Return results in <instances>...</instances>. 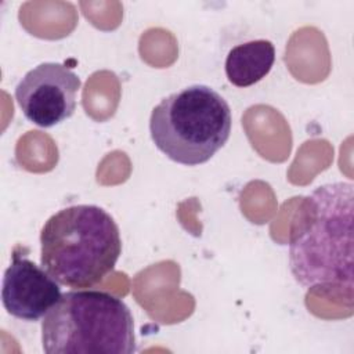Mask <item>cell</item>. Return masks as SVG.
Returning a JSON list of instances; mask_svg holds the SVG:
<instances>
[{"label":"cell","mask_w":354,"mask_h":354,"mask_svg":"<svg viewBox=\"0 0 354 354\" xmlns=\"http://www.w3.org/2000/svg\"><path fill=\"white\" fill-rule=\"evenodd\" d=\"M303 217L289 241V267L307 289L353 297L354 185L329 183L303 199Z\"/></svg>","instance_id":"cell-1"},{"label":"cell","mask_w":354,"mask_h":354,"mask_svg":"<svg viewBox=\"0 0 354 354\" xmlns=\"http://www.w3.org/2000/svg\"><path fill=\"white\" fill-rule=\"evenodd\" d=\"M120 253L116 221L95 205L61 209L40 232V266L64 286H94L115 268Z\"/></svg>","instance_id":"cell-2"},{"label":"cell","mask_w":354,"mask_h":354,"mask_svg":"<svg viewBox=\"0 0 354 354\" xmlns=\"http://www.w3.org/2000/svg\"><path fill=\"white\" fill-rule=\"evenodd\" d=\"M41 346L47 354H131L133 315L122 299L108 292L69 290L43 317Z\"/></svg>","instance_id":"cell-3"},{"label":"cell","mask_w":354,"mask_h":354,"mask_svg":"<svg viewBox=\"0 0 354 354\" xmlns=\"http://www.w3.org/2000/svg\"><path fill=\"white\" fill-rule=\"evenodd\" d=\"M228 102L212 87L192 84L163 98L151 112L155 147L184 166L207 162L230 138Z\"/></svg>","instance_id":"cell-4"},{"label":"cell","mask_w":354,"mask_h":354,"mask_svg":"<svg viewBox=\"0 0 354 354\" xmlns=\"http://www.w3.org/2000/svg\"><path fill=\"white\" fill-rule=\"evenodd\" d=\"M80 84V77L64 64L43 62L19 80L15 100L30 123L48 129L73 115Z\"/></svg>","instance_id":"cell-5"},{"label":"cell","mask_w":354,"mask_h":354,"mask_svg":"<svg viewBox=\"0 0 354 354\" xmlns=\"http://www.w3.org/2000/svg\"><path fill=\"white\" fill-rule=\"evenodd\" d=\"M12 250L11 264L4 272L1 301L6 311L22 321L35 322L43 318L61 299L58 282L32 260Z\"/></svg>","instance_id":"cell-6"},{"label":"cell","mask_w":354,"mask_h":354,"mask_svg":"<svg viewBox=\"0 0 354 354\" xmlns=\"http://www.w3.org/2000/svg\"><path fill=\"white\" fill-rule=\"evenodd\" d=\"M275 62V47L259 39L232 47L225 58V75L231 84L249 87L268 75Z\"/></svg>","instance_id":"cell-7"}]
</instances>
